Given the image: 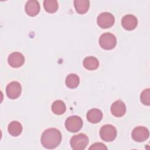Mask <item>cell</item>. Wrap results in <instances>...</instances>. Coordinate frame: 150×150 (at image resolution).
Instances as JSON below:
<instances>
[{
    "label": "cell",
    "mask_w": 150,
    "mask_h": 150,
    "mask_svg": "<svg viewBox=\"0 0 150 150\" xmlns=\"http://www.w3.org/2000/svg\"><path fill=\"white\" fill-rule=\"evenodd\" d=\"M22 87L21 84L16 81L9 83L6 88V93L8 98L10 99H16L21 94Z\"/></svg>",
    "instance_id": "obj_7"
},
{
    "label": "cell",
    "mask_w": 150,
    "mask_h": 150,
    "mask_svg": "<svg viewBox=\"0 0 150 150\" xmlns=\"http://www.w3.org/2000/svg\"><path fill=\"white\" fill-rule=\"evenodd\" d=\"M83 64L86 69L89 70H94L98 67L99 62L95 57L88 56L83 60Z\"/></svg>",
    "instance_id": "obj_15"
},
{
    "label": "cell",
    "mask_w": 150,
    "mask_h": 150,
    "mask_svg": "<svg viewBox=\"0 0 150 150\" xmlns=\"http://www.w3.org/2000/svg\"><path fill=\"white\" fill-rule=\"evenodd\" d=\"M8 63L12 67L18 68L23 64L25 63V57L21 53L13 52L8 56Z\"/></svg>",
    "instance_id": "obj_9"
},
{
    "label": "cell",
    "mask_w": 150,
    "mask_h": 150,
    "mask_svg": "<svg viewBox=\"0 0 150 150\" xmlns=\"http://www.w3.org/2000/svg\"><path fill=\"white\" fill-rule=\"evenodd\" d=\"M88 144L87 136L83 133L74 135L70 139V145L74 150L84 149Z\"/></svg>",
    "instance_id": "obj_2"
},
{
    "label": "cell",
    "mask_w": 150,
    "mask_h": 150,
    "mask_svg": "<svg viewBox=\"0 0 150 150\" xmlns=\"http://www.w3.org/2000/svg\"><path fill=\"white\" fill-rule=\"evenodd\" d=\"M97 22L98 25L103 29H107L111 27L114 22V16L110 12H102L97 18Z\"/></svg>",
    "instance_id": "obj_6"
},
{
    "label": "cell",
    "mask_w": 150,
    "mask_h": 150,
    "mask_svg": "<svg viewBox=\"0 0 150 150\" xmlns=\"http://www.w3.org/2000/svg\"><path fill=\"white\" fill-rule=\"evenodd\" d=\"M117 134V131L115 127L111 124H105L103 125L100 130V135L101 138L106 142H111L114 141Z\"/></svg>",
    "instance_id": "obj_3"
},
{
    "label": "cell",
    "mask_w": 150,
    "mask_h": 150,
    "mask_svg": "<svg viewBox=\"0 0 150 150\" xmlns=\"http://www.w3.org/2000/svg\"><path fill=\"white\" fill-rule=\"evenodd\" d=\"M43 6L45 11L49 13H54L59 8L58 2L55 0H45L43 1Z\"/></svg>",
    "instance_id": "obj_19"
},
{
    "label": "cell",
    "mask_w": 150,
    "mask_h": 150,
    "mask_svg": "<svg viewBox=\"0 0 150 150\" xmlns=\"http://www.w3.org/2000/svg\"><path fill=\"white\" fill-rule=\"evenodd\" d=\"M111 114L117 117H122L126 112V106L123 101L120 100L114 101L110 108Z\"/></svg>",
    "instance_id": "obj_10"
},
{
    "label": "cell",
    "mask_w": 150,
    "mask_h": 150,
    "mask_svg": "<svg viewBox=\"0 0 150 150\" xmlns=\"http://www.w3.org/2000/svg\"><path fill=\"white\" fill-rule=\"evenodd\" d=\"M66 128L71 132H78L83 127V120L77 115L68 117L65 121Z\"/></svg>",
    "instance_id": "obj_5"
},
{
    "label": "cell",
    "mask_w": 150,
    "mask_h": 150,
    "mask_svg": "<svg viewBox=\"0 0 150 150\" xmlns=\"http://www.w3.org/2000/svg\"><path fill=\"white\" fill-rule=\"evenodd\" d=\"M132 138L137 142H143L147 139L149 135V130L143 126L135 127L132 132Z\"/></svg>",
    "instance_id": "obj_8"
},
{
    "label": "cell",
    "mask_w": 150,
    "mask_h": 150,
    "mask_svg": "<svg viewBox=\"0 0 150 150\" xmlns=\"http://www.w3.org/2000/svg\"><path fill=\"white\" fill-rule=\"evenodd\" d=\"M66 85L70 88H76L80 83V79L79 76L74 73L69 74L65 80Z\"/></svg>",
    "instance_id": "obj_18"
},
{
    "label": "cell",
    "mask_w": 150,
    "mask_h": 150,
    "mask_svg": "<svg viewBox=\"0 0 150 150\" xmlns=\"http://www.w3.org/2000/svg\"><path fill=\"white\" fill-rule=\"evenodd\" d=\"M99 44L103 49L111 50L116 46L117 39L113 34L108 32L104 33L100 37Z\"/></svg>",
    "instance_id": "obj_4"
},
{
    "label": "cell",
    "mask_w": 150,
    "mask_h": 150,
    "mask_svg": "<svg viewBox=\"0 0 150 150\" xmlns=\"http://www.w3.org/2000/svg\"><path fill=\"white\" fill-rule=\"evenodd\" d=\"M52 111L56 115H62L66 110V107L64 103L60 100L54 101L52 104Z\"/></svg>",
    "instance_id": "obj_17"
},
{
    "label": "cell",
    "mask_w": 150,
    "mask_h": 150,
    "mask_svg": "<svg viewBox=\"0 0 150 150\" xmlns=\"http://www.w3.org/2000/svg\"><path fill=\"white\" fill-rule=\"evenodd\" d=\"M140 100L142 103L146 105L150 104V90L148 88L143 90L140 95Z\"/></svg>",
    "instance_id": "obj_20"
},
{
    "label": "cell",
    "mask_w": 150,
    "mask_h": 150,
    "mask_svg": "<svg viewBox=\"0 0 150 150\" xmlns=\"http://www.w3.org/2000/svg\"><path fill=\"white\" fill-rule=\"evenodd\" d=\"M88 149H107V147L103 143L96 142L91 145Z\"/></svg>",
    "instance_id": "obj_21"
},
{
    "label": "cell",
    "mask_w": 150,
    "mask_h": 150,
    "mask_svg": "<svg viewBox=\"0 0 150 150\" xmlns=\"http://www.w3.org/2000/svg\"><path fill=\"white\" fill-rule=\"evenodd\" d=\"M60 131L54 128L46 129L42 134L40 141L42 146L47 149H54L58 146L62 141Z\"/></svg>",
    "instance_id": "obj_1"
},
{
    "label": "cell",
    "mask_w": 150,
    "mask_h": 150,
    "mask_svg": "<svg viewBox=\"0 0 150 150\" xmlns=\"http://www.w3.org/2000/svg\"><path fill=\"white\" fill-rule=\"evenodd\" d=\"M25 9L28 15L35 16L37 15L40 11V4L38 1L35 0L28 1L26 3Z\"/></svg>",
    "instance_id": "obj_12"
},
{
    "label": "cell",
    "mask_w": 150,
    "mask_h": 150,
    "mask_svg": "<svg viewBox=\"0 0 150 150\" xmlns=\"http://www.w3.org/2000/svg\"><path fill=\"white\" fill-rule=\"evenodd\" d=\"M8 131L12 136H19L22 131V124L17 121H13L9 124Z\"/></svg>",
    "instance_id": "obj_16"
},
{
    "label": "cell",
    "mask_w": 150,
    "mask_h": 150,
    "mask_svg": "<svg viewBox=\"0 0 150 150\" xmlns=\"http://www.w3.org/2000/svg\"><path fill=\"white\" fill-rule=\"evenodd\" d=\"M137 18L131 14L125 15L121 20V25L122 27L127 30H134L137 27Z\"/></svg>",
    "instance_id": "obj_11"
},
{
    "label": "cell",
    "mask_w": 150,
    "mask_h": 150,
    "mask_svg": "<svg viewBox=\"0 0 150 150\" xmlns=\"http://www.w3.org/2000/svg\"><path fill=\"white\" fill-rule=\"evenodd\" d=\"M74 5L76 12L80 14L86 13L90 6V2L88 0H75Z\"/></svg>",
    "instance_id": "obj_14"
},
{
    "label": "cell",
    "mask_w": 150,
    "mask_h": 150,
    "mask_svg": "<svg viewBox=\"0 0 150 150\" xmlns=\"http://www.w3.org/2000/svg\"><path fill=\"white\" fill-rule=\"evenodd\" d=\"M103 118L101 111L97 108H92L87 113V119L88 121L93 124L99 122Z\"/></svg>",
    "instance_id": "obj_13"
}]
</instances>
